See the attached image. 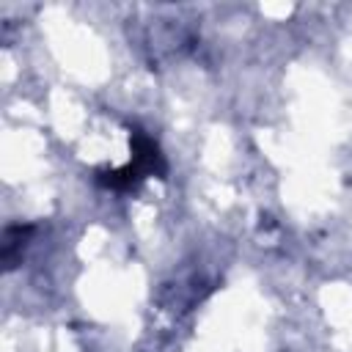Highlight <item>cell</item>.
<instances>
[{"label": "cell", "instance_id": "obj_1", "mask_svg": "<svg viewBox=\"0 0 352 352\" xmlns=\"http://www.w3.org/2000/svg\"><path fill=\"white\" fill-rule=\"evenodd\" d=\"M129 151L132 157L124 168H96L94 184L110 192H135L148 176H168V160L160 143L135 124H129Z\"/></svg>", "mask_w": 352, "mask_h": 352}, {"label": "cell", "instance_id": "obj_2", "mask_svg": "<svg viewBox=\"0 0 352 352\" xmlns=\"http://www.w3.org/2000/svg\"><path fill=\"white\" fill-rule=\"evenodd\" d=\"M33 234H36L33 223H11L3 228V267H6V272H11L14 267L22 264V253H25Z\"/></svg>", "mask_w": 352, "mask_h": 352}]
</instances>
